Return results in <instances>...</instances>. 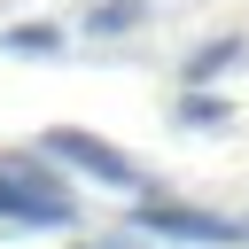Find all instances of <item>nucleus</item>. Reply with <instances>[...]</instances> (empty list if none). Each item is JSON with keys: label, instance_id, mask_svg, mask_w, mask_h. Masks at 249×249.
<instances>
[{"label": "nucleus", "instance_id": "0eeeda50", "mask_svg": "<svg viewBox=\"0 0 249 249\" xmlns=\"http://www.w3.org/2000/svg\"><path fill=\"white\" fill-rule=\"evenodd\" d=\"M187 117H195V124H226V101H210V93H195V101H187Z\"/></svg>", "mask_w": 249, "mask_h": 249}, {"label": "nucleus", "instance_id": "20e7f679", "mask_svg": "<svg viewBox=\"0 0 249 249\" xmlns=\"http://www.w3.org/2000/svg\"><path fill=\"white\" fill-rule=\"evenodd\" d=\"M0 47H16V54H62V31L54 23H16V31H0Z\"/></svg>", "mask_w": 249, "mask_h": 249}, {"label": "nucleus", "instance_id": "423d86ee", "mask_svg": "<svg viewBox=\"0 0 249 249\" xmlns=\"http://www.w3.org/2000/svg\"><path fill=\"white\" fill-rule=\"evenodd\" d=\"M140 23V0H109L101 16H93V31H132Z\"/></svg>", "mask_w": 249, "mask_h": 249}, {"label": "nucleus", "instance_id": "f257e3e1", "mask_svg": "<svg viewBox=\"0 0 249 249\" xmlns=\"http://www.w3.org/2000/svg\"><path fill=\"white\" fill-rule=\"evenodd\" d=\"M47 156H62V163H78V171H93V179H109V187H148V171H140L124 148H109V140H93V132H78V124H54V132H47Z\"/></svg>", "mask_w": 249, "mask_h": 249}, {"label": "nucleus", "instance_id": "7ed1b4c3", "mask_svg": "<svg viewBox=\"0 0 249 249\" xmlns=\"http://www.w3.org/2000/svg\"><path fill=\"white\" fill-rule=\"evenodd\" d=\"M0 218H23V226H70V202L54 187H31V179H8L0 171Z\"/></svg>", "mask_w": 249, "mask_h": 249}, {"label": "nucleus", "instance_id": "f03ea898", "mask_svg": "<svg viewBox=\"0 0 249 249\" xmlns=\"http://www.w3.org/2000/svg\"><path fill=\"white\" fill-rule=\"evenodd\" d=\"M132 218L148 233H171V241H241L249 233L241 218H210V210H187V202H140Z\"/></svg>", "mask_w": 249, "mask_h": 249}, {"label": "nucleus", "instance_id": "39448f33", "mask_svg": "<svg viewBox=\"0 0 249 249\" xmlns=\"http://www.w3.org/2000/svg\"><path fill=\"white\" fill-rule=\"evenodd\" d=\"M233 54H241V47H233V39H210V47H202V54H195V62H187V86H210V78H218V70H226V62H233Z\"/></svg>", "mask_w": 249, "mask_h": 249}]
</instances>
